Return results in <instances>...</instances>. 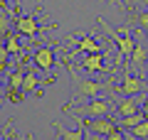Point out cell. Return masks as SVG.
I'll return each mask as SVG.
<instances>
[{
  "mask_svg": "<svg viewBox=\"0 0 148 140\" xmlns=\"http://www.w3.org/2000/svg\"><path fill=\"white\" fill-rule=\"evenodd\" d=\"M96 22H99V25L104 27V32L109 35V39L114 42V44H116V49H119V62H121V59H126V62H128V59H131V54H133V49H136V44H138V42L133 39L131 35H121V32L111 30V27L106 25V22L101 20V17H99Z\"/></svg>",
  "mask_w": 148,
  "mask_h": 140,
  "instance_id": "1",
  "label": "cell"
},
{
  "mask_svg": "<svg viewBox=\"0 0 148 140\" xmlns=\"http://www.w3.org/2000/svg\"><path fill=\"white\" fill-rule=\"evenodd\" d=\"M69 113L77 118V123H79V125H84L86 130H91V133H96V135H104V138H106V135H111L114 130L121 128L119 123L111 120V116H101V118H82V116L74 113V111H69Z\"/></svg>",
  "mask_w": 148,
  "mask_h": 140,
  "instance_id": "2",
  "label": "cell"
},
{
  "mask_svg": "<svg viewBox=\"0 0 148 140\" xmlns=\"http://www.w3.org/2000/svg\"><path fill=\"white\" fill-rule=\"evenodd\" d=\"M111 108H114V103H111L109 99H86V103L82 106L79 111H74V113L84 116V118H101V116H111ZM64 113H69V108H62Z\"/></svg>",
  "mask_w": 148,
  "mask_h": 140,
  "instance_id": "3",
  "label": "cell"
},
{
  "mask_svg": "<svg viewBox=\"0 0 148 140\" xmlns=\"http://www.w3.org/2000/svg\"><path fill=\"white\" fill-rule=\"evenodd\" d=\"M69 76L74 79V86H77V91L82 93V96H86V99H96V96H99L101 91H104V86H101V84H96V81H91V79H82L79 74L74 71V67L72 64H69Z\"/></svg>",
  "mask_w": 148,
  "mask_h": 140,
  "instance_id": "4",
  "label": "cell"
},
{
  "mask_svg": "<svg viewBox=\"0 0 148 140\" xmlns=\"http://www.w3.org/2000/svg\"><path fill=\"white\" fill-rule=\"evenodd\" d=\"M146 88H148V81L143 76H133V74L123 71L121 84H119V93H123V96H138V93L146 91Z\"/></svg>",
  "mask_w": 148,
  "mask_h": 140,
  "instance_id": "5",
  "label": "cell"
},
{
  "mask_svg": "<svg viewBox=\"0 0 148 140\" xmlns=\"http://www.w3.org/2000/svg\"><path fill=\"white\" fill-rule=\"evenodd\" d=\"M52 47L54 44H40L35 49V57H32L35 64L42 69V71H47V74L52 71V67H54V49H52Z\"/></svg>",
  "mask_w": 148,
  "mask_h": 140,
  "instance_id": "6",
  "label": "cell"
},
{
  "mask_svg": "<svg viewBox=\"0 0 148 140\" xmlns=\"http://www.w3.org/2000/svg\"><path fill=\"white\" fill-rule=\"evenodd\" d=\"M15 30L20 32V35L30 37V39H35V37H37V32H42V27L37 25L35 15H27V17L17 15V17H15Z\"/></svg>",
  "mask_w": 148,
  "mask_h": 140,
  "instance_id": "7",
  "label": "cell"
},
{
  "mask_svg": "<svg viewBox=\"0 0 148 140\" xmlns=\"http://www.w3.org/2000/svg\"><path fill=\"white\" fill-rule=\"evenodd\" d=\"M82 69H84L86 74H91V71H104V52H91V54H86L84 59H82V64H79Z\"/></svg>",
  "mask_w": 148,
  "mask_h": 140,
  "instance_id": "8",
  "label": "cell"
},
{
  "mask_svg": "<svg viewBox=\"0 0 148 140\" xmlns=\"http://www.w3.org/2000/svg\"><path fill=\"white\" fill-rule=\"evenodd\" d=\"M25 74H27V67L20 62V67H17L15 71L8 74V91H20L22 84H25Z\"/></svg>",
  "mask_w": 148,
  "mask_h": 140,
  "instance_id": "9",
  "label": "cell"
},
{
  "mask_svg": "<svg viewBox=\"0 0 148 140\" xmlns=\"http://www.w3.org/2000/svg\"><path fill=\"white\" fill-rule=\"evenodd\" d=\"M116 111H119V116H133L141 111V106H138L136 96H123V101L116 103Z\"/></svg>",
  "mask_w": 148,
  "mask_h": 140,
  "instance_id": "10",
  "label": "cell"
},
{
  "mask_svg": "<svg viewBox=\"0 0 148 140\" xmlns=\"http://www.w3.org/2000/svg\"><path fill=\"white\" fill-rule=\"evenodd\" d=\"M131 67H136L138 71L141 69H146V64H148V47L146 44H136V49H133V54H131Z\"/></svg>",
  "mask_w": 148,
  "mask_h": 140,
  "instance_id": "11",
  "label": "cell"
},
{
  "mask_svg": "<svg viewBox=\"0 0 148 140\" xmlns=\"http://www.w3.org/2000/svg\"><path fill=\"white\" fill-rule=\"evenodd\" d=\"M54 128H57V133H59V140H84V135H86V128L82 125V128H77V130H67L62 123H52Z\"/></svg>",
  "mask_w": 148,
  "mask_h": 140,
  "instance_id": "12",
  "label": "cell"
},
{
  "mask_svg": "<svg viewBox=\"0 0 148 140\" xmlns=\"http://www.w3.org/2000/svg\"><path fill=\"white\" fill-rule=\"evenodd\" d=\"M148 116L143 113V111H138V113H133V116H121V120H119V125H121V130H133L138 123H143Z\"/></svg>",
  "mask_w": 148,
  "mask_h": 140,
  "instance_id": "13",
  "label": "cell"
},
{
  "mask_svg": "<svg viewBox=\"0 0 148 140\" xmlns=\"http://www.w3.org/2000/svg\"><path fill=\"white\" fill-rule=\"evenodd\" d=\"M77 52H84V54H91V52H101V44L94 39V37H82L77 39Z\"/></svg>",
  "mask_w": 148,
  "mask_h": 140,
  "instance_id": "14",
  "label": "cell"
},
{
  "mask_svg": "<svg viewBox=\"0 0 148 140\" xmlns=\"http://www.w3.org/2000/svg\"><path fill=\"white\" fill-rule=\"evenodd\" d=\"M131 25L136 27L138 32H148V7L133 12V15H131Z\"/></svg>",
  "mask_w": 148,
  "mask_h": 140,
  "instance_id": "15",
  "label": "cell"
},
{
  "mask_svg": "<svg viewBox=\"0 0 148 140\" xmlns=\"http://www.w3.org/2000/svg\"><path fill=\"white\" fill-rule=\"evenodd\" d=\"M40 86V79H37L35 71H27L25 74V84H22V91H35Z\"/></svg>",
  "mask_w": 148,
  "mask_h": 140,
  "instance_id": "16",
  "label": "cell"
},
{
  "mask_svg": "<svg viewBox=\"0 0 148 140\" xmlns=\"http://www.w3.org/2000/svg\"><path fill=\"white\" fill-rule=\"evenodd\" d=\"M5 47L10 49V54H22V47H20V39L15 35H8L5 37Z\"/></svg>",
  "mask_w": 148,
  "mask_h": 140,
  "instance_id": "17",
  "label": "cell"
},
{
  "mask_svg": "<svg viewBox=\"0 0 148 140\" xmlns=\"http://www.w3.org/2000/svg\"><path fill=\"white\" fill-rule=\"evenodd\" d=\"M133 133H136L138 138H146V140H148V118L143 120V123H138L136 128H133Z\"/></svg>",
  "mask_w": 148,
  "mask_h": 140,
  "instance_id": "18",
  "label": "cell"
},
{
  "mask_svg": "<svg viewBox=\"0 0 148 140\" xmlns=\"http://www.w3.org/2000/svg\"><path fill=\"white\" fill-rule=\"evenodd\" d=\"M8 54H10V49L3 44L0 47V69H3V71H8Z\"/></svg>",
  "mask_w": 148,
  "mask_h": 140,
  "instance_id": "19",
  "label": "cell"
},
{
  "mask_svg": "<svg viewBox=\"0 0 148 140\" xmlns=\"http://www.w3.org/2000/svg\"><path fill=\"white\" fill-rule=\"evenodd\" d=\"M106 140H126V133H123V130L119 128V130H114L111 135H106Z\"/></svg>",
  "mask_w": 148,
  "mask_h": 140,
  "instance_id": "20",
  "label": "cell"
},
{
  "mask_svg": "<svg viewBox=\"0 0 148 140\" xmlns=\"http://www.w3.org/2000/svg\"><path fill=\"white\" fill-rule=\"evenodd\" d=\"M123 133H126V140H146V138H138L133 130H123Z\"/></svg>",
  "mask_w": 148,
  "mask_h": 140,
  "instance_id": "21",
  "label": "cell"
},
{
  "mask_svg": "<svg viewBox=\"0 0 148 140\" xmlns=\"http://www.w3.org/2000/svg\"><path fill=\"white\" fill-rule=\"evenodd\" d=\"M141 111H143V113L148 116V96H146V99H143V103H141Z\"/></svg>",
  "mask_w": 148,
  "mask_h": 140,
  "instance_id": "22",
  "label": "cell"
},
{
  "mask_svg": "<svg viewBox=\"0 0 148 140\" xmlns=\"http://www.w3.org/2000/svg\"><path fill=\"white\" fill-rule=\"evenodd\" d=\"M84 140H96V133H91V130H86V135H84Z\"/></svg>",
  "mask_w": 148,
  "mask_h": 140,
  "instance_id": "23",
  "label": "cell"
},
{
  "mask_svg": "<svg viewBox=\"0 0 148 140\" xmlns=\"http://www.w3.org/2000/svg\"><path fill=\"white\" fill-rule=\"evenodd\" d=\"M119 32H121V35H131V30H128V25H123V27H119Z\"/></svg>",
  "mask_w": 148,
  "mask_h": 140,
  "instance_id": "24",
  "label": "cell"
},
{
  "mask_svg": "<svg viewBox=\"0 0 148 140\" xmlns=\"http://www.w3.org/2000/svg\"><path fill=\"white\" fill-rule=\"evenodd\" d=\"M141 3V7H148V0H138Z\"/></svg>",
  "mask_w": 148,
  "mask_h": 140,
  "instance_id": "25",
  "label": "cell"
},
{
  "mask_svg": "<svg viewBox=\"0 0 148 140\" xmlns=\"http://www.w3.org/2000/svg\"><path fill=\"white\" fill-rule=\"evenodd\" d=\"M116 3H119V5H121V0H116Z\"/></svg>",
  "mask_w": 148,
  "mask_h": 140,
  "instance_id": "26",
  "label": "cell"
},
{
  "mask_svg": "<svg viewBox=\"0 0 148 140\" xmlns=\"http://www.w3.org/2000/svg\"><path fill=\"white\" fill-rule=\"evenodd\" d=\"M146 71H148V64H146Z\"/></svg>",
  "mask_w": 148,
  "mask_h": 140,
  "instance_id": "27",
  "label": "cell"
},
{
  "mask_svg": "<svg viewBox=\"0 0 148 140\" xmlns=\"http://www.w3.org/2000/svg\"><path fill=\"white\" fill-rule=\"evenodd\" d=\"M3 140H8V138H3Z\"/></svg>",
  "mask_w": 148,
  "mask_h": 140,
  "instance_id": "28",
  "label": "cell"
}]
</instances>
